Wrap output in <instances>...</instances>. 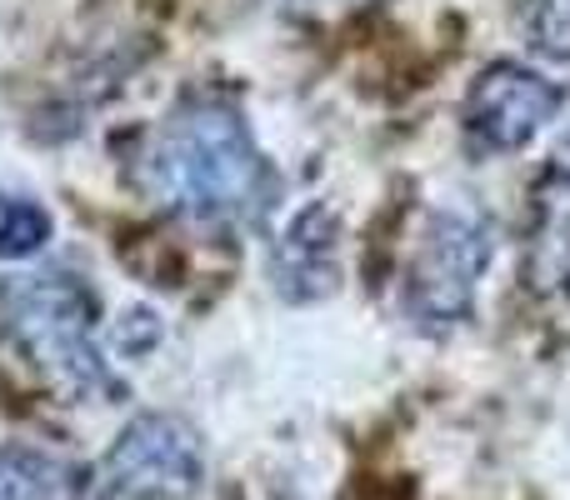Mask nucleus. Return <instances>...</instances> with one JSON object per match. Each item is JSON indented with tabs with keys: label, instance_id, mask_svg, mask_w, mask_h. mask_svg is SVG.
Wrapping results in <instances>:
<instances>
[{
	"label": "nucleus",
	"instance_id": "nucleus-11",
	"mask_svg": "<svg viewBox=\"0 0 570 500\" xmlns=\"http://www.w3.org/2000/svg\"><path fill=\"white\" fill-rule=\"evenodd\" d=\"M381 6L385 0H281V10L291 20H301V26H345V20Z\"/></svg>",
	"mask_w": 570,
	"mask_h": 500
},
{
	"label": "nucleus",
	"instance_id": "nucleus-3",
	"mask_svg": "<svg viewBox=\"0 0 570 500\" xmlns=\"http://www.w3.org/2000/svg\"><path fill=\"white\" fill-rule=\"evenodd\" d=\"M491 261H495V220L481 200L451 196L425 210L401 285L405 315H411L415 331L445 335L471 321Z\"/></svg>",
	"mask_w": 570,
	"mask_h": 500
},
{
	"label": "nucleus",
	"instance_id": "nucleus-10",
	"mask_svg": "<svg viewBox=\"0 0 570 500\" xmlns=\"http://www.w3.org/2000/svg\"><path fill=\"white\" fill-rule=\"evenodd\" d=\"M521 30L546 60H570V0H521Z\"/></svg>",
	"mask_w": 570,
	"mask_h": 500
},
{
	"label": "nucleus",
	"instance_id": "nucleus-9",
	"mask_svg": "<svg viewBox=\"0 0 570 500\" xmlns=\"http://www.w3.org/2000/svg\"><path fill=\"white\" fill-rule=\"evenodd\" d=\"M56 236V220L36 196L0 190V261H30Z\"/></svg>",
	"mask_w": 570,
	"mask_h": 500
},
{
	"label": "nucleus",
	"instance_id": "nucleus-12",
	"mask_svg": "<svg viewBox=\"0 0 570 500\" xmlns=\"http://www.w3.org/2000/svg\"><path fill=\"white\" fill-rule=\"evenodd\" d=\"M110 341H116V351H120V355L140 361V355H150V351L160 345V315H156V311H130L126 321H116Z\"/></svg>",
	"mask_w": 570,
	"mask_h": 500
},
{
	"label": "nucleus",
	"instance_id": "nucleus-2",
	"mask_svg": "<svg viewBox=\"0 0 570 500\" xmlns=\"http://www.w3.org/2000/svg\"><path fill=\"white\" fill-rule=\"evenodd\" d=\"M0 331L10 351L70 401H116L120 385L100 351V295L70 265H36L0 285Z\"/></svg>",
	"mask_w": 570,
	"mask_h": 500
},
{
	"label": "nucleus",
	"instance_id": "nucleus-7",
	"mask_svg": "<svg viewBox=\"0 0 570 500\" xmlns=\"http://www.w3.org/2000/svg\"><path fill=\"white\" fill-rule=\"evenodd\" d=\"M271 281L291 305H311L341 285V220L331 206H305L271 246Z\"/></svg>",
	"mask_w": 570,
	"mask_h": 500
},
{
	"label": "nucleus",
	"instance_id": "nucleus-1",
	"mask_svg": "<svg viewBox=\"0 0 570 500\" xmlns=\"http://www.w3.org/2000/svg\"><path fill=\"white\" fill-rule=\"evenodd\" d=\"M140 186L196 226H256L281 200L276 166L226 96H186L150 130Z\"/></svg>",
	"mask_w": 570,
	"mask_h": 500
},
{
	"label": "nucleus",
	"instance_id": "nucleus-4",
	"mask_svg": "<svg viewBox=\"0 0 570 500\" xmlns=\"http://www.w3.org/2000/svg\"><path fill=\"white\" fill-rule=\"evenodd\" d=\"M206 486V441L186 415L140 411L100 455L90 500H196Z\"/></svg>",
	"mask_w": 570,
	"mask_h": 500
},
{
	"label": "nucleus",
	"instance_id": "nucleus-8",
	"mask_svg": "<svg viewBox=\"0 0 570 500\" xmlns=\"http://www.w3.org/2000/svg\"><path fill=\"white\" fill-rule=\"evenodd\" d=\"M80 476L56 451L10 441L0 445V500H76Z\"/></svg>",
	"mask_w": 570,
	"mask_h": 500
},
{
	"label": "nucleus",
	"instance_id": "nucleus-5",
	"mask_svg": "<svg viewBox=\"0 0 570 500\" xmlns=\"http://www.w3.org/2000/svg\"><path fill=\"white\" fill-rule=\"evenodd\" d=\"M566 106V90L521 60H491L465 86L461 136L471 156H515L525 150Z\"/></svg>",
	"mask_w": 570,
	"mask_h": 500
},
{
	"label": "nucleus",
	"instance_id": "nucleus-6",
	"mask_svg": "<svg viewBox=\"0 0 570 500\" xmlns=\"http://www.w3.org/2000/svg\"><path fill=\"white\" fill-rule=\"evenodd\" d=\"M525 285L535 295H570V130L531 180Z\"/></svg>",
	"mask_w": 570,
	"mask_h": 500
}]
</instances>
